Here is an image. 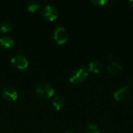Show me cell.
<instances>
[{
    "mask_svg": "<svg viewBox=\"0 0 133 133\" xmlns=\"http://www.w3.org/2000/svg\"><path fill=\"white\" fill-rule=\"evenodd\" d=\"M131 97V91L128 87H122L116 90L114 93V98L119 103L127 102Z\"/></svg>",
    "mask_w": 133,
    "mask_h": 133,
    "instance_id": "3",
    "label": "cell"
},
{
    "mask_svg": "<svg viewBox=\"0 0 133 133\" xmlns=\"http://www.w3.org/2000/svg\"><path fill=\"white\" fill-rule=\"evenodd\" d=\"M69 38L68 32L64 27H58L54 32V40L58 44H64L67 42Z\"/></svg>",
    "mask_w": 133,
    "mask_h": 133,
    "instance_id": "5",
    "label": "cell"
},
{
    "mask_svg": "<svg viewBox=\"0 0 133 133\" xmlns=\"http://www.w3.org/2000/svg\"><path fill=\"white\" fill-rule=\"evenodd\" d=\"M92 4H94L95 6H104L107 4L106 0H91L90 1Z\"/></svg>",
    "mask_w": 133,
    "mask_h": 133,
    "instance_id": "15",
    "label": "cell"
},
{
    "mask_svg": "<svg viewBox=\"0 0 133 133\" xmlns=\"http://www.w3.org/2000/svg\"><path fill=\"white\" fill-rule=\"evenodd\" d=\"M14 45V41L7 36H1L0 37V46L5 49H9L12 48Z\"/></svg>",
    "mask_w": 133,
    "mask_h": 133,
    "instance_id": "10",
    "label": "cell"
},
{
    "mask_svg": "<svg viewBox=\"0 0 133 133\" xmlns=\"http://www.w3.org/2000/svg\"><path fill=\"white\" fill-rule=\"evenodd\" d=\"M108 72L111 75H116L120 73L123 70V67L121 64L115 62H111L108 64Z\"/></svg>",
    "mask_w": 133,
    "mask_h": 133,
    "instance_id": "8",
    "label": "cell"
},
{
    "mask_svg": "<svg viewBox=\"0 0 133 133\" xmlns=\"http://www.w3.org/2000/svg\"><path fill=\"white\" fill-rule=\"evenodd\" d=\"M52 104L56 111H61L62 109L64 108V107L65 105V101L62 97L56 96L53 100Z\"/></svg>",
    "mask_w": 133,
    "mask_h": 133,
    "instance_id": "11",
    "label": "cell"
},
{
    "mask_svg": "<svg viewBox=\"0 0 133 133\" xmlns=\"http://www.w3.org/2000/svg\"><path fill=\"white\" fill-rule=\"evenodd\" d=\"M102 69L103 65L99 61H92L88 65V70L92 73H100Z\"/></svg>",
    "mask_w": 133,
    "mask_h": 133,
    "instance_id": "9",
    "label": "cell"
},
{
    "mask_svg": "<svg viewBox=\"0 0 133 133\" xmlns=\"http://www.w3.org/2000/svg\"><path fill=\"white\" fill-rule=\"evenodd\" d=\"M108 59H112V58H113V57H112V55H108Z\"/></svg>",
    "mask_w": 133,
    "mask_h": 133,
    "instance_id": "17",
    "label": "cell"
},
{
    "mask_svg": "<svg viewBox=\"0 0 133 133\" xmlns=\"http://www.w3.org/2000/svg\"><path fill=\"white\" fill-rule=\"evenodd\" d=\"M41 14L42 16V17L48 20V21H54L55 20L58 16V9L53 6V5H46L41 12Z\"/></svg>",
    "mask_w": 133,
    "mask_h": 133,
    "instance_id": "4",
    "label": "cell"
},
{
    "mask_svg": "<svg viewBox=\"0 0 133 133\" xmlns=\"http://www.w3.org/2000/svg\"><path fill=\"white\" fill-rule=\"evenodd\" d=\"M37 95L42 99H49L54 96L55 90L51 85L47 83H41L36 87Z\"/></svg>",
    "mask_w": 133,
    "mask_h": 133,
    "instance_id": "2",
    "label": "cell"
},
{
    "mask_svg": "<svg viewBox=\"0 0 133 133\" xmlns=\"http://www.w3.org/2000/svg\"><path fill=\"white\" fill-rule=\"evenodd\" d=\"M85 132L86 133H101L100 129L97 125L94 123H90L87 125L85 129Z\"/></svg>",
    "mask_w": 133,
    "mask_h": 133,
    "instance_id": "13",
    "label": "cell"
},
{
    "mask_svg": "<svg viewBox=\"0 0 133 133\" xmlns=\"http://www.w3.org/2000/svg\"><path fill=\"white\" fill-rule=\"evenodd\" d=\"M2 97L5 101L12 102V101H16L17 100L18 94L14 88L11 87H7L2 89Z\"/></svg>",
    "mask_w": 133,
    "mask_h": 133,
    "instance_id": "7",
    "label": "cell"
},
{
    "mask_svg": "<svg viewBox=\"0 0 133 133\" xmlns=\"http://www.w3.org/2000/svg\"><path fill=\"white\" fill-rule=\"evenodd\" d=\"M129 3L130 4V5H131V6H132V7L133 8V0H131V1H129Z\"/></svg>",
    "mask_w": 133,
    "mask_h": 133,
    "instance_id": "16",
    "label": "cell"
},
{
    "mask_svg": "<svg viewBox=\"0 0 133 133\" xmlns=\"http://www.w3.org/2000/svg\"><path fill=\"white\" fill-rule=\"evenodd\" d=\"M40 3L37 1H30L27 4V9L30 12H34L40 8Z\"/></svg>",
    "mask_w": 133,
    "mask_h": 133,
    "instance_id": "14",
    "label": "cell"
},
{
    "mask_svg": "<svg viewBox=\"0 0 133 133\" xmlns=\"http://www.w3.org/2000/svg\"><path fill=\"white\" fill-rule=\"evenodd\" d=\"M12 65L19 69V70H24L28 67V61L27 59L22 56V55H16L11 59Z\"/></svg>",
    "mask_w": 133,
    "mask_h": 133,
    "instance_id": "6",
    "label": "cell"
},
{
    "mask_svg": "<svg viewBox=\"0 0 133 133\" xmlns=\"http://www.w3.org/2000/svg\"><path fill=\"white\" fill-rule=\"evenodd\" d=\"M65 133H76V132H72V131H69V132H66Z\"/></svg>",
    "mask_w": 133,
    "mask_h": 133,
    "instance_id": "18",
    "label": "cell"
},
{
    "mask_svg": "<svg viewBox=\"0 0 133 133\" xmlns=\"http://www.w3.org/2000/svg\"><path fill=\"white\" fill-rule=\"evenodd\" d=\"M12 29V24L10 21H3L0 25V31L3 34L9 32Z\"/></svg>",
    "mask_w": 133,
    "mask_h": 133,
    "instance_id": "12",
    "label": "cell"
},
{
    "mask_svg": "<svg viewBox=\"0 0 133 133\" xmlns=\"http://www.w3.org/2000/svg\"><path fill=\"white\" fill-rule=\"evenodd\" d=\"M88 76H89V73L86 67L81 66L75 69L74 71H72V72L70 74V76H69V81L72 84L78 85L85 82L87 79L88 78Z\"/></svg>",
    "mask_w": 133,
    "mask_h": 133,
    "instance_id": "1",
    "label": "cell"
}]
</instances>
